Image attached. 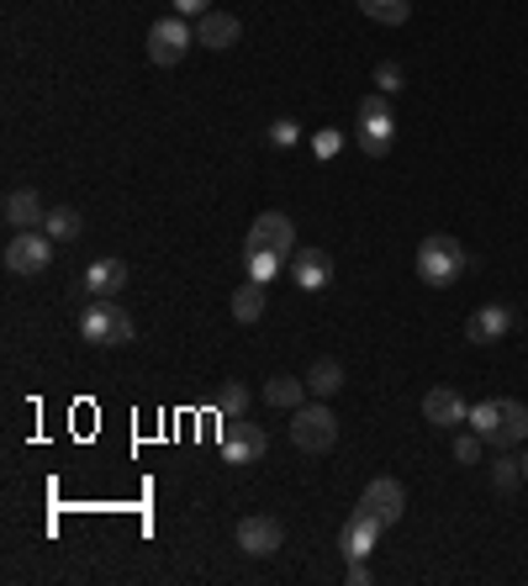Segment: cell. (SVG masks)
<instances>
[{
	"instance_id": "6da1fadb",
	"label": "cell",
	"mask_w": 528,
	"mask_h": 586,
	"mask_svg": "<svg viewBox=\"0 0 528 586\" xmlns=\"http://www.w3.org/2000/svg\"><path fill=\"white\" fill-rule=\"evenodd\" d=\"M465 423L481 433V444H491V449H513L528 438V407L513 396H487V402L471 407Z\"/></svg>"
},
{
	"instance_id": "7a4b0ae2",
	"label": "cell",
	"mask_w": 528,
	"mask_h": 586,
	"mask_svg": "<svg viewBox=\"0 0 528 586\" xmlns=\"http://www.w3.org/2000/svg\"><path fill=\"white\" fill-rule=\"evenodd\" d=\"M412 270H417V280L423 285H434V291H445V285H454L460 275H465V249L454 243L449 233H434L417 243V254H412Z\"/></svg>"
},
{
	"instance_id": "3957f363",
	"label": "cell",
	"mask_w": 528,
	"mask_h": 586,
	"mask_svg": "<svg viewBox=\"0 0 528 586\" xmlns=\"http://www.w3.org/2000/svg\"><path fill=\"white\" fill-rule=\"evenodd\" d=\"M80 339L85 344H132L138 328H132V317H127L112 296H90L85 313H80Z\"/></svg>"
},
{
	"instance_id": "277c9868",
	"label": "cell",
	"mask_w": 528,
	"mask_h": 586,
	"mask_svg": "<svg viewBox=\"0 0 528 586\" xmlns=\"http://www.w3.org/2000/svg\"><path fill=\"white\" fill-rule=\"evenodd\" d=\"M355 143H360V149H365L370 158H386V154H391V143H397V117H391V95L370 90L365 101H360V132H355Z\"/></svg>"
},
{
	"instance_id": "5b68a950",
	"label": "cell",
	"mask_w": 528,
	"mask_h": 586,
	"mask_svg": "<svg viewBox=\"0 0 528 586\" xmlns=\"http://www.w3.org/2000/svg\"><path fill=\"white\" fill-rule=\"evenodd\" d=\"M291 444L301 455H327L338 444V418L327 412V402H312V407H296L291 412Z\"/></svg>"
},
{
	"instance_id": "8992f818",
	"label": "cell",
	"mask_w": 528,
	"mask_h": 586,
	"mask_svg": "<svg viewBox=\"0 0 528 586\" xmlns=\"http://www.w3.org/2000/svg\"><path fill=\"white\" fill-rule=\"evenodd\" d=\"M244 249L248 254H281L285 265H291V254H296V222H291L285 212H259V217L248 222Z\"/></svg>"
},
{
	"instance_id": "52a82bcc",
	"label": "cell",
	"mask_w": 528,
	"mask_h": 586,
	"mask_svg": "<svg viewBox=\"0 0 528 586\" xmlns=\"http://www.w3.org/2000/svg\"><path fill=\"white\" fill-rule=\"evenodd\" d=\"M191 42H196V27L185 22V16H159L154 27H149V59L169 69V64H180L185 53H191Z\"/></svg>"
},
{
	"instance_id": "ba28073f",
	"label": "cell",
	"mask_w": 528,
	"mask_h": 586,
	"mask_svg": "<svg viewBox=\"0 0 528 586\" xmlns=\"http://www.w3.org/2000/svg\"><path fill=\"white\" fill-rule=\"evenodd\" d=\"M5 270L11 275H42L48 265H53V238L42 233V228H27V233H11V243H5Z\"/></svg>"
},
{
	"instance_id": "9c48e42d",
	"label": "cell",
	"mask_w": 528,
	"mask_h": 586,
	"mask_svg": "<svg viewBox=\"0 0 528 586\" xmlns=\"http://www.w3.org/2000/svg\"><path fill=\"white\" fill-rule=\"evenodd\" d=\"M265 449H270V438H265L259 423L222 418V455H228V466H254V460H265Z\"/></svg>"
},
{
	"instance_id": "30bf717a",
	"label": "cell",
	"mask_w": 528,
	"mask_h": 586,
	"mask_svg": "<svg viewBox=\"0 0 528 586\" xmlns=\"http://www.w3.org/2000/svg\"><path fill=\"white\" fill-rule=\"evenodd\" d=\"M360 508H365L381 528H397L402 512H407V486L397 481V475H375V481L365 486V497H360Z\"/></svg>"
},
{
	"instance_id": "8fae6325",
	"label": "cell",
	"mask_w": 528,
	"mask_h": 586,
	"mask_svg": "<svg viewBox=\"0 0 528 586\" xmlns=\"http://www.w3.org/2000/svg\"><path fill=\"white\" fill-rule=\"evenodd\" d=\"M281 545H285L281 518H270V512H248L244 523H239V549H244V555H254V560L275 555Z\"/></svg>"
},
{
	"instance_id": "7c38bea8",
	"label": "cell",
	"mask_w": 528,
	"mask_h": 586,
	"mask_svg": "<svg viewBox=\"0 0 528 586\" xmlns=\"http://www.w3.org/2000/svg\"><path fill=\"white\" fill-rule=\"evenodd\" d=\"M239 33H244V22H239L233 11H206V16H196V42H202V48H211V53L233 48V42H239Z\"/></svg>"
},
{
	"instance_id": "4fadbf2b",
	"label": "cell",
	"mask_w": 528,
	"mask_h": 586,
	"mask_svg": "<svg viewBox=\"0 0 528 586\" xmlns=\"http://www.w3.org/2000/svg\"><path fill=\"white\" fill-rule=\"evenodd\" d=\"M291 280H296L301 291H323L327 280H333L327 249H296V254H291Z\"/></svg>"
},
{
	"instance_id": "5bb4252c",
	"label": "cell",
	"mask_w": 528,
	"mask_h": 586,
	"mask_svg": "<svg viewBox=\"0 0 528 586\" xmlns=\"http://www.w3.org/2000/svg\"><path fill=\"white\" fill-rule=\"evenodd\" d=\"M423 418H428L434 429H454V423L471 418V407L460 402V391L454 386H434L428 396H423Z\"/></svg>"
},
{
	"instance_id": "9a60e30c",
	"label": "cell",
	"mask_w": 528,
	"mask_h": 586,
	"mask_svg": "<svg viewBox=\"0 0 528 586\" xmlns=\"http://www.w3.org/2000/svg\"><path fill=\"white\" fill-rule=\"evenodd\" d=\"M375 539H381V523H375L365 508H360L355 518H349V523H344V528H338V549H344L349 560H370Z\"/></svg>"
},
{
	"instance_id": "2e32d148",
	"label": "cell",
	"mask_w": 528,
	"mask_h": 586,
	"mask_svg": "<svg viewBox=\"0 0 528 586\" xmlns=\"http://www.w3.org/2000/svg\"><path fill=\"white\" fill-rule=\"evenodd\" d=\"M5 228L11 233H27V228H42V217H48V206L38 201V191H11L5 195Z\"/></svg>"
},
{
	"instance_id": "e0dca14e",
	"label": "cell",
	"mask_w": 528,
	"mask_h": 586,
	"mask_svg": "<svg viewBox=\"0 0 528 586\" xmlns=\"http://www.w3.org/2000/svg\"><path fill=\"white\" fill-rule=\"evenodd\" d=\"M507 328H513V313L507 307H476L471 322H465V339L471 344H497V339H507Z\"/></svg>"
},
{
	"instance_id": "ac0fdd59",
	"label": "cell",
	"mask_w": 528,
	"mask_h": 586,
	"mask_svg": "<svg viewBox=\"0 0 528 586\" xmlns=\"http://www.w3.org/2000/svg\"><path fill=\"white\" fill-rule=\"evenodd\" d=\"M127 285V265L123 259H95L85 270V296H117Z\"/></svg>"
},
{
	"instance_id": "d6986e66",
	"label": "cell",
	"mask_w": 528,
	"mask_h": 586,
	"mask_svg": "<svg viewBox=\"0 0 528 586\" xmlns=\"http://www.w3.org/2000/svg\"><path fill=\"white\" fill-rule=\"evenodd\" d=\"M228 313L239 317V322H259L265 317V280H248L233 291V302H228Z\"/></svg>"
},
{
	"instance_id": "ffe728a7",
	"label": "cell",
	"mask_w": 528,
	"mask_h": 586,
	"mask_svg": "<svg viewBox=\"0 0 528 586\" xmlns=\"http://www.w3.org/2000/svg\"><path fill=\"white\" fill-rule=\"evenodd\" d=\"M80 212H75V206H53V212H48V217H42V233L53 238V243H69V238H80Z\"/></svg>"
},
{
	"instance_id": "44dd1931",
	"label": "cell",
	"mask_w": 528,
	"mask_h": 586,
	"mask_svg": "<svg viewBox=\"0 0 528 586\" xmlns=\"http://www.w3.org/2000/svg\"><path fill=\"white\" fill-rule=\"evenodd\" d=\"M344 386V365H338V359H318V365H312V370H307V391H312V396H333V391Z\"/></svg>"
},
{
	"instance_id": "7402d4cb",
	"label": "cell",
	"mask_w": 528,
	"mask_h": 586,
	"mask_svg": "<svg viewBox=\"0 0 528 586\" xmlns=\"http://www.w3.org/2000/svg\"><path fill=\"white\" fill-rule=\"evenodd\" d=\"M301 396H307V381H291V375H275V381L265 386V402H270V407H281V412H296V407H301Z\"/></svg>"
},
{
	"instance_id": "603a6c76",
	"label": "cell",
	"mask_w": 528,
	"mask_h": 586,
	"mask_svg": "<svg viewBox=\"0 0 528 586\" xmlns=\"http://www.w3.org/2000/svg\"><path fill=\"white\" fill-rule=\"evenodd\" d=\"M360 11L370 22H381V27H402L412 16V0H360Z\"/></svg>"
},
{
	"instance_id": "cb8c5ba5",
	"label": "cell",
	"mask_w": 528,
	"mask_h": 586,
	"mask_svg": "<svg viewBox=\"0 0 528 586\" xmlns=\"http://www.w3.org/2000/svg\"><path fill=\"white\" fill-rule=\"evenodd\" d=\"M217 418H248V386L244 381H228V386L217 391Z\"/></svg>"
},
{
	"instance_id": "d4e9b609",
	"label": "cell",
	"mask_w": 528,
	"mask_h": 586,
	"mask_svg": "<svg viewBox=\"0 0 528 586\" xmlns=\"http://www.w3.org/2000/svg\"><path fill=\"white\" fill-rule=\"evenodd\" d=\"M518 481H524V460H513L507 449H497V466H491V486H497V492H513Z\"/></svg>"
},
{
	"instance_id": "484cf974",
	"label": "cell",
	"mask_w": 528,
	"mask_h": 586,
	"mask_svg": "<svg viewBox=\"0 0 528 586\" xmlns=\"http://www.w3.org/2000/svg\"><path fill=\"white\" fill-rule=\"evenodd\" d=\"M285 270L281 254H248V280H275Z\"/></svg>"
},
{
	"instance_id": "4316f807",
	"label": "cell",
	"mask_w": 528,
	"mask_h": 586,
	"mask_svg": "<svg viewBox=\"0 0 528 586\" xmlns=\"http://www.w3.org/2000/svg\"><path fill=\"white\" fill-rule=\"evenodd\" d=\"M375 90H381V95H397V90H402V64H391V59L375 64Z\"/></svg>"
},
{
	"instance_id": "83f0119b",
	"label": "cell",
	"mask_w": 528,
	"mask_h": 586,
	"mask_svg": "<svg viewBox=\"0 0 528 586\" xmlns=\"http://www.w3.org/2000/svg\"><path fill=\"white\" fill-rule=\"evenodd\" d=\"M454 460H460V466H476V460H481V433L476 429L460 433V438H454Z\"/></svg>"
},
{
	"instance_id": "f1b7e54d",
	"label": "cell",
	"mask_w": 528,
	"mask_h": 586,
	"mask_svg": "<svg viewBox=\"0 0 528 586\" xmlns=\"http://www.w3.org/2000/svg\"><path fill=\"white\" fill-rule=\"evenodd\" d=\"M338 149H344V132H333V127L312 138V154H318V158H333V154H338Z\"/></svg>"
},
{
	"instance_id": "f546056e",
	"label": "cell",
	"mask_w": 528,
	"mask_h": 586,
	"mask_svg": "<svg viewBox=\"0 0 528 586\" xmlns=\"http://www.w3.org/2000/svg\"><path fill=\"white\" fill-rule=\"evenodd\" d=\"M270 143H275V149H291V143H296V122L291 117L275 122V127H270Z\"/></svg>"
},
{
	"instance_id": "4dcf8cb0",
	"label": "cell",
	"mask_w": 528,
	"mask_h": 586,
	"mask_svg": "<svg viewBox=\"0 0 528 586\" xmlns=\"http://www.w3.org/2000/svg\"><path fill=\"white\" fill-rule=\"evenodd\" d=\"M169 5H175V16H185V22H191V16H206V11H211L206 0H169Z\"/></svg>"
},
{
	"instance_id": "1f68e13d",
	"label": "cell",
	"mask_w": 528,
	"mask_h": 586,
	"mask_svg": "<svg viewBox=\"0 0 528 586\" xmlns=\"http://www.w3.org/2000/svg\"><path fill=\"white\" fill-rule=\"evenodd\" d=\"M370 582V565L365 560H355V565H349V586H365Z\"/></svg>"
},
{
	"instance_id": "d6a6232c",
	"label": "cell",
	"mask_w": 528,
	"mask_h": 586,
	"mask_svg": "<svg viewBox=\"0 0 528 586\" xmlns=\"http://www.w3.org/2000/svg\"><path fill=\"white\" fill-rule=\"evenodd\" d=\"M524 481H528V455H524Z\"/></svg>"
}]
</instances>
